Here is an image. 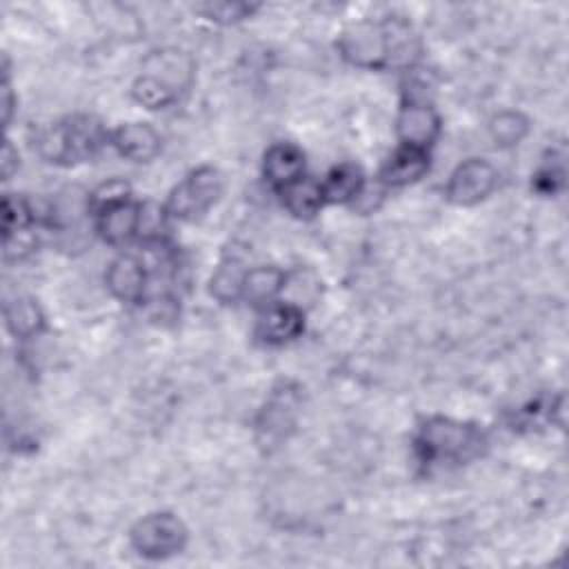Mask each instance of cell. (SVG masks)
<instances>
[{
  "instance_id": "obj_5",
  "label": "cell",
  "mask_w": 569,
  "mask_h": 569,
  "mask_svg": "<svg viewBox=\"0 0 569 569\" xmlns=\"http://www.w3.org/2000/svg\"><path fill=\"white\" fill-rule=\"evenodd\" d=\"M187 538L189 531L184 522L169 511L149 513L140 518L129 531L133 551L147 560H164L180 553L187 545Z\"/></svg>"
},
{
  "instance_id": "obj_14",
  "label": "cell",
  "mask_w": 569,
  "mask_h": 569,
  "mask_svg": "<svg viewBox=\"0 0 569 569\" xmlns=\"http://www.w3.org/2000/svg\"><path fill=\"white\" fill-rule=\"evenodd\" d=\"M429 151L413 147H398L380 169V182L385 187H407L418 182L429 171Z\"/></svg>"
},
{
  "instance_id": "obj_7",
  "label": "cell",
  "mask_w": 569,
  "mask_h": 569,
  "mask_svg": "<svg viewBox=\"0 0 569 569\" xmlns=\"http://www.w3.org/2000/svg\"><path fill=\"white\" fill-rule=\"evenodd\" d=\"M498 178V169L489 160L469 158L451 171L445 187V196L451 204L473 207L496 189Z\"/></svg>"
},
{
  "instance_id": "obj_9",
  "label": "cell",
  "mask_w": 569,
  "mask_h": 569,
  "mask_svg": "<svg viewBox=\"0 0 569 569\" xmlns=\"http://www.w3.org/2000/svg\"><path fill=\"white\" fill-rule=\"evenodd\" d=\"M305 331V309L276 300L262 307L256 320V338L264 345H284Z\"/></svg>"
},
{
  "instance_id": "obj_6",
  "label": "cell",
  "mask_w": 569,
  "mask_h": 569,
  "mask_svg": "<svg viewBox=\"0 0 569 569\" xmlns=\"http://www.w3.org/2000/svg\"><path fill=\"white\" fill-rule=\"evenodd\" d=\"M300 405H302L300 387L291 380H280L271 389L269 398L264 400L258 413V420H256L258 442L262 447H276L282 440H287L296 427Z\"/></svg>"
},
{
  "instance_id": "obj_22",
  "label": "cell",
  "mask_w": 569,
  "mask_h": 569,
  "mask_svg": "<svg viewBox=\"0 0 569 569\" xmlns=\"http://www.w3.org/2000/svg\"><path fill=\"white\" fill-rule=\"evenodd\" d=\"M36 211L27 198L16 193H7L2 198V236L29 229L36 224Z\"/></svg>"
},
{
  "instance_id": "obj_12",
  "label": "cell",
  "mask_w": 569,
  "mask_h": 569,
  "mask_svg": "<svg viewBox=\"0 0 569 569\" xmlns=\"http://www.w3.org/2000/svg\"><path fill=\"white\" fill-rule=\"evenodd\" d=\"M262 176L280 193L305 178V153L291 142L271 144L262 158Z\"/></svg>"
},
{
  "instance_id": "obj_19",
  "label": "cell",
  "mask_w": 569,
  "mask_h": 569,
  "mask_svg": "<svg viewBox=\"0 0 569 569\" xmlns=\"http://www.w3.org/2000/svg\"><path fill=\"white\" fill-rule=\"evenodd\" d=\"M249 269L242 267V260L238 256H227L222 258V262L216 267L211 282H209V291L218 302H236L242 296V282Z\"/></svg>"
},
{
  "instance_id": "obj_24",
  "label": "cell",
  "mask_w": 569,
  "mask_h": 569,
  "mask_svg": "<svg viewBox=\"0 0 569 569\" xmlns=\"http://www.w3.org/2000/svg\"><path fill=\"white\" fill-rule=\"evenodd\" d=\"M531 178H533L531 184L538 193H542V196L558 193V189L565 182V160H562V156L549 151L547 158H542L540 167L536 169V173Z\"/></svg>"
},
{
  "instance_id": "obj_13",
  "label": "cell",
  "mask_w": 569,
  "mask_h": 569,
  "mask_svg": "<svg viewBox=\"0 0 569 569\" xmlns=\"http://www.w3.org/2000/svg\"><path fill=\"white\" fill-rule=\"evenodd\" d=\"M140 202L127 200L93 216L96 231L107 244H127L140 231Z\"/></svg>"
},
{
  "instance_id": "obj_15",
  "label": "cell",
  "mask_w": 569,
  "mask_h": 569,
  "mask_svg": "<svg viewBox=\"0 0 569 569\" xmlns=\"http://www.w3.org/2000/svg\"><path fill=\"white\" fill-rule=\"evenodd\" d=\"M284 280H287V273L278 267H271V264L253 267L244 276L240 300H244L253 307H267L282 296Z\"/></svg>"
},
{
  "instance_id": "obj_3",
  "label": "cell",
  "mask_w": 569,
  "mask_h": 569,
  "mask_svg": "<svg viewBox=\"0 0 569 569\" xmlns=\"http://www.w3.org/2000/svg\"><path fill=\"white\" fill-rule=\"evenodd\" d=\"M487 445L485 433L471 425L445 416L427 418L413 438L416 458L425 467L465 465L482 453Z\"/></svg>"
},
{
  "instance_id": "obj_26",
  "label": "cell",
  "mask_w": 569,
  "mask_h": 569,
  "mask_svg": "<svg viewBox=\"0 0 569 569\" xmlns=\"http://www.w3.org/2000/svg\"><path fill=\"white\" fill-rule=\"evenodd\" d=\"M13 171H18V151L13 149L11 140H4V149H2V178L9 180L13 176Z\"/></svg>"
},
{
  "instance_id": "obj_20",
  "label": "cell",
  "mask_w": 569,
  "mask_h": 569,
  "mask_svg": "<svg viewBox=\"0 0 569 569\" xmlns=\"http://www.w3.org/2000/svg\"><path fill=\"white\" fill-rule=\"evenodd\" d=\"M131 96L138 104H142L144 109H151V111L169 109L180 100V91H176L173 87L164 84L162 80H158L156 76L144 73V71H140V76L133 80Z\"/></svg>"
},
{
  "instance_id": "obj_11",
  "label": "cell",
  "mask_w": 569,
  "mask_h": 569,
  "mask_svg": "<svg viewBox=\"0 0 569 569\" xmlns=\"http://www.w3.org/2000/svg\"><path fill=\"white\" fill-rule=\"evenodd\" d=\"M109 144L127 160L133 162H149L160 153L162 138L160 133L147 122H127L111 131Z\"/></svg>"
},
{
  "instance_id": "obj_23",
  "label": "cell",
  "mask_w": 569,
  "mask_h": 569,
  "mask_svg": "<svg viewBox=\"0 0 569 569\" xmlns=\"http://www.w3.org/2000/svg\"><path fill=\"white\" fill-rule=\"evenodd\" d=\"M131 200V187L124 180H107L87 196V213L98 216L100 211Z\"/></svg>"
},
{
  "instance_id": "obj_21",
  "label": "cell",
  "mask_w": 569,
  "mask_h": 569,
  "mask_svg": "<svg viewBox=\"0 0 569 569\" xmlns=\"http://www.w3.org/2000/svg\"><path fill=\"white\" fill-rule=\"evenodd\" d=\"M489 133L498 147H513L529 133V120L520 111H502L491 120Z\"/></svg>"
},
{
  "instance_id": "obj_8",
  "label": "cell",
  "mask_w": 569,
  "mask_h": 569,
  "mask_svg": "<svg viewBox=\"0 0 569 569\" xmlns=\"http://www.w3.org/2000/svg\"><path fill=\"white\" fill-rule=\"evenodd\" d=\"M396 133L402 147L429 151V147L440 136V116L425 100L409 96L398 111Z\"/></svg>"
},
{
  "instance_id": "obj_10",
  "label": "cell",
  "mask_w": 569,
  "mask_h": 569,
  "mask_svg": "<svg viewBox=\"0 0 569 569\" xmlns=\"http://www.w3.org/2000/svg\"><path fill=\"white\" fill-rule=\"evenodd\" d=\"M147 264L133 253H120L107 267V287L122 302H140L147 291Z\"/></svg>"
},
{
  "instance_id": "obj_1",
  "label": "cell",
  "mask_w": 569,
  "mask_h": 569,
  "mask_svg": "<svg viewBox=\"0 0 569 569\" xmlns=\"http://www.w3.org/2000/svg\"><path fill=\"white\" fill-rule=\"evenodd\" d=\"M338 49L347 62L362 69L409 67L420 53L418 36L402 18L356 22L342 31Z\"/></svg>"
},
{
  "instance_id": "obj_25",
  "label": "cell",
  "mask_w": 569,
  "mask_h": 569,
  "mask_svg": "<svg viewBox=\"0 0 569 569\" xmlns=\"http://www.w3.org/2000/svg\"><path fill=\"white\" fill-rule=\"evenodd\" d=\"M196 11L218 24H233L240 22L249 16H253L258 11V4H249V2H209V4H200L196 7Z\"/></svg>"
},
{
  "instance_id": "obj_4",
  "label": "cell",
  "mask_w": 569,
  "mask_h": 569,
  "mask_svg": "<svg viewBox=\"0 0 569 569\" xmlns=\"http://www.w3.org/2000/svg\"><path fill=\"white\" fill-rule=\"evenodd\" d=\"M222 189H224L222 173L211 164H202L193 169L189 176H184L171 189L164 202V211L169 218H176V220H196L218 202V198L222 196Z\"/></svg>"
},
{
  "instance_id": "obj_18",
  "label": "cell",
  "mask_w": 569,
  "mask_h": 569,
  "mask_svg": "<svg viewBox=\"0 0 569 569\" xmlns=\"http://www.w3.org/2000/svg\"><path fill=\"white\" fill-rule=\"evenodd\" d=\"M284 207L296 216V218H313L327 202L322 193V184L313 178H300L298 182L289 184L287 189L280 191Z\"/></svg>"
},
{
  "instance_id": "obj_2",
  "label": "cell",
  "mask_w": 569,
  "mask_h": 569,
  "mask_svg": "<svg viewBox=\"0 0 569 569\" xmlns=\"http://www.w3.org/2000/svg\"><path fill=\"white\" fill-rule=\"evenodd\" d=\"M109 138L111 133L98 118L76 113L42 127L33 142L38 156L44 162L71 167L91 160L109 142Z\"/></svg>"
},
{
  "instance_id": "obj_17",
  "label": "cell",
  "mask_w": 569,
  "mask_h": 569,
  "mask_svg": "<svg viewBox=\"0 0 569 569\" xmlns=\"http://www.w3.org/2000/svg\"><path fill=\"white\" fill-rule=\"evenodd\" d=\"M4 322H7V329L20 340L36 338L44 331V313H42L40 305L27 296H20V298L7 302Z\"/></svg>"
},
{
  "instance_id": "obj_16",
  "label": "cell",
  "mask_w": 569,
  "mask_h": 569,
  "mask_svg": "<svg viewBox=\"0 0 569 569\" xmlns=\"http://www.w3.org/2000/svg\"><path fill=\"white\" fill-rule=\"evenodd\" d=\"M327 204H347L356 202L365 191V173L353 162L336 164L327 178L320 182Z\"/></svg>"
}]
</instances>
